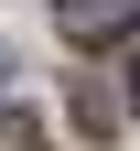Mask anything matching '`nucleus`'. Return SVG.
<instances>
[{
  "label": "nucleus",
  "mask_w": 140,
  "mask_h": 151,
  "mask_svg": "<svg viewBox=\"0 0 140 151\" xmlns=\"http://www.w3.org/2000/svg\"><path fill=\"white\" fill-rule=\"evenodd\" d=\"M54 22H65V43H118V32H140V0H54Z\"/></svg>",
  "instance_id": "1"
},
{
  "label": "nucleus",
  "mask_w": 140,
  "mask_h": 151,
  "mask_svg": "<svg viewBox=\"0 0 140 151\" xmlns=\"http://www.w3.org/2000/svg\"><path fill=\"white\" fill-rule=\"evenodd\" d=\"M129 108H140V65H129Z\"/></svg>",
  "instance_id": "3"
},
{
  "label": "nucleus",
  "mask_w": 140,
  "mask_h": 151,
  "mask_svg": "<svg viewBox=\"0 0 140 151\" xmlns=\"http://www.w3.org/2000/svg\"><path fill=\"white\" fill-rule=\"evenodd\" d=\"M0 151H43V129H32V108H0Z\"/></svg>",
  "instance_id": "2"
}]
</instances>
